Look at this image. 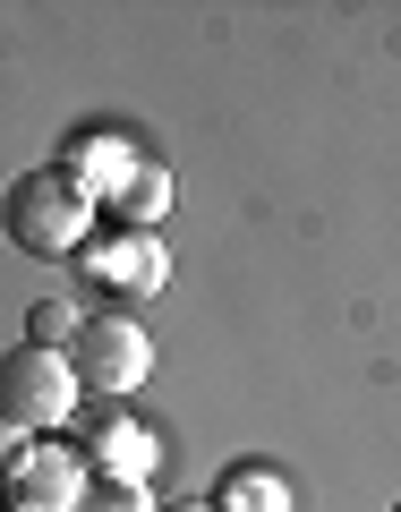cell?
Segmentation results:
<instances>
[{"instance_id":"8","label":"cell","mask_w":401,"mask_h":512,"mask_svg":"<svg viewBox=\"0 0 401 512\" xmlns=\"http://www.w3.org/2000/svg\"><path fill=\"white\" fill-rule=\"evenodd\" d=\"M163 214H171V171L163 163H137L128 188L111 197V231H154Z\"/></svg>"},{"instance_id":"11","label":"cell","mask_w":401,"mask_h":512,"mask_svg":"<svg viewBox=\"0 0 401 512\" xmlns=\"http://www.w3.org/2000/svg\"><path fill=\"white\" fill-rule=\"evenodd\" d=\"M69 512H163V504H154L146 487H111V478H103V487H86Z\"/></svg>"},{"instance_id":"12","label":"cell","mask_w":401,"mask_h":512,"mask_svg":"<svg viewBox=\"0 0 401 512\" xmlns=\"http://www.w3.org/2000/svg\"><path fill=\"white\" fill-rule=\"evenodd\" d=\"M163 512H214V504H163Z\"/></svg>"},{"instance_id":"4","label":"cell","mask_w":401,"mask_h":512,"mask_svg":"<svg viewBox=\"0 0 401 512\" xmlns=\"http://www.w3.org/2000/svg\"><path fill=\"white\" fill-rule=\"evenodd\" d=\"M77 265H86V282L94 291H111V299H154L171 282V248L154 231H111V239H86L77 248Z\"/></svg>"},{"instance_id":"13","label":"cell","mask_w":401,"mask_h":512,"mask_svg":"<svg viewBox=\"0 0 401 512\" xmlns=\"http://www.w3.org/2000/svg\"><path fill=\"white\" fill-rule=\"evenodd\" d=\"M0 512H18V504H0Z\"/></svg>"},{"instance_id":"10","label":"cell","mask_w":401,"mask_h":512,"mask_svg":"<svg viewBox=\"0 0 401 512\" xmlns=\"http://www.w3.org/2000/svg\"><path fill=\"white\" fill-rule=\"evenodd\" d=\"M77 325H86V308H69V299H35V308H26V342L35 350H69Z\"/></svg>"},{"instance_id":"1","label":"cell","mask_w":401,"mask_h":512,"mask_svg":"<svg viewBox=\"0 0 401 512\" xmlns=\"http://www.w3.org/2000/svg\"><path fill=\"white\" fill-rule=\"evenodd\" d=\"M0 231H9V248H26V256H77L94 239V197L60 163L18 171V180L0 188Z\"/></svg>"},{"instance_id":"2","label":"cell","mask_w":401,"mask_h":512,"mask_svg":"<svg viewBox=\"0 0 401 512\" xmlns=\"http://www.w3.org/2000/svg\"><path fill=\"white\" fill-rule=\"evenodd\" d=\"M77 410V376H69V350H0V427H18L26 444H43L52 427H69Z\"/></svg>"},{"instance_id":"7","label":"cell","mask_w":401,"mask_h":512,"mask_svg":"<svg viewBox=\"0 0 401 512\" xmlns=\"http://www.w3.org/2000/svg\"><path fill=\"white\" fill-rule=\"evenodd\" d=\"M137 163H146V154L128 146V137H77V146H69V163H60V171H69V180L86 188L94 205H111V197L128 188V171H137Z\"/></svg>"},{"instance_id":"9","label":"cell","mask_w":401,"mask_h":512,"mask_svg":"<svg viewBox=\"0 0 401 512\" xmlns=\"http://www.w3.org/2000/svg\"><path fill=\"white\" fill-rule=\"evenodd\" d=\"M214 512H291V478L282 470H231L214 495Z\"/></svg>"},{"instance_id":"3","label":"cell","mask_w":401,"mask_h":512,"mask_svg":"<svg viewBox=\"0 0 401 512\" xmlns=\"http://www.w3.org/2000/svg\"><path fill=\"white\" fill-rule=\"evenodd\" d=\"M69 376H77V393H137V384L154 376L146 325L120 316V308H86V325H77V342H69Z\"/></svg>"},{"instance_id":"6","label":"cell","mask_w":401,"mask_h":512,"mask_svg":"<svg viewBox=\"0 0 401 512\" xmlns=\"http://www.w3.org/2000/svg\"><path fill=\"white\" fill-rule=\"evenodd\" d=\"M77 461H86V470H103L111 487H146V470H154V436H146L137 419H120V410H111V419L86 427Z\"/></svg>"},{"instance_id":"5","label":"cell","mask_w":401,"mask_h":512,"mask_svg":"<svg viewBox=\"0 0 401 512\" xmlns=\"http://www.w3.org/2000/svg\"><path fill=\"white\" fill-rule=\"evenodd\" d=\"M77 495H86L77 444H26V453L9 461V478H0V504H18V512H69Z\"/></svg>"},{"instance_id":"14","label":"cell","mask_w":401,"mask_h":512,"mask_svg":"<svg viewBox=\"0 0 401 512\" xmlns=\"http://www.w3.org/2000/svg\"><path fill=\"white\" fill-rule=\"evenodd\" d=\"M393 512H401V504H393Z\"/></svg>"}]
</instances>
